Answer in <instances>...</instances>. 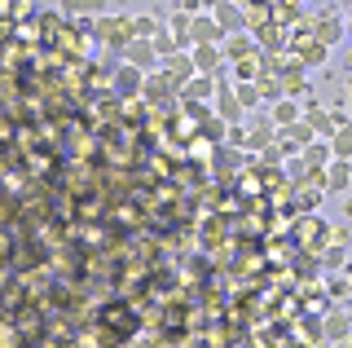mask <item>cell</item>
I'll return each instance as SVG.
<instances>
[{
	"mask_svg": "<svg viewBox=\"0 0 352 348\" xmlns=\"http://www.w3.org/2000/svg\"><path fill=\"white\" fill-rule=\"evenodd\" d=\"M66 9L71 14H93V9H102V0H66Z\"/></svg>",
	"mask_w": 352,
	"mask_h": 348,
	"instance_id": "obj_1",
	"label": "cell"
}]
</instances>
